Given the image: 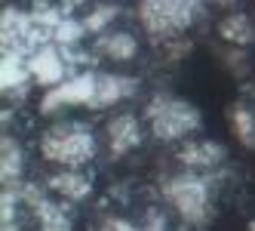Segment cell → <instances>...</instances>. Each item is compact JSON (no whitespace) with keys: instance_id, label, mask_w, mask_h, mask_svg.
<instances>
[{"instance_id":"obj_5","label":"cell","mask_w":255,"mask_h":231,"mask_svg":"<svg viewBox=\"0 0 255 231\" xmlns=\"http://www.w3.org/2000/svg\"><path fill=\"white\" fill-rule=\"evenodd\" d=\"M93 96H96V77L80 74V77H71L68 83L52 86L40 102V111H56L59 105H93Z\"/></svg>"},{"instance_id":"obj_2","label":"cell","mask_w":255,"mask_h":231,"mask_svg":"<svg viewBox=\"0 0 255 231\" xmlns=\"http://www.w3.org/2000/svg\"><path fill=\"white\" fill-rule=\"evenodd\" d=\"M40 151H43L46 161H56V164H65V167H80L96 154V139L86 127L65 123V127H52L43 136Z\"/></svg>"},{"instance_id":"obj_6","label":"cell","mask_w":255,"mask_h":231,"mask_svg":"<svg viewBox=\"0 0 255 231\" xmlns=\"http://www.w3.org/2000/svg\"><path fill=\"white\" fill-rule=\"evenodd\" d=\"M65 74V65H62V49L56 43H46L37 52H31V77L43 83V86H59Z\"/></svg>"},{"instance_id":"obj_14","label":"cell","mask_w":255,"mask_h":231,"mask_svg":"<svg viewBox=\"0 0 255 231\" xmlns=\"http://www.w3.org/2000/svg\"><path fill=\"white\" fill-rule=\"evenodd\" d=\"M49 188L65 194L68 201H80V198L89 194V179H83L80 173H59V176L49 179Z\"/></svg>"},{"instance_id":"obj_11","label":"cell","mask_w":255,"mask_h":231,"mask_svg":"<svg viewBox=\"0 0 255 231\" xmlns=\"http://www.w3.org/2000/svg\"><path fill=\"white\" fill-rule=\"evenodd\" d=\"M31 77V56L15 49H3V65H0V83L3 90H12V86H22Z\"/></svg>"},{"instance_id":"obj_20","label":"cell","mask_w":255,"mask_h":231,"mask_svg":"<svg viewBox=\"0 0 255 231\" xmlns=\"http://www.w3.org/2000/svg\"><path fill=\"white\" fill-rule=\"evenodd\" d=\"M80 3H86V0H62V9H65V12H74Z\"/></svg>"},{"instance_id":"obj_4","label":"cell","mask_w":255,"mask_h":231,"mask_svg":"<svg viewBox=\"0 0 255 231\" xmlns=\"http://www.w3.org/2000/svg\"><path fill=\"white\" fill-rule=\"evenodd\" d=\"M163 194L169 198V204L185 216L188 222H200L209 210V188L203 179L197 176H178V179H169Z\"/></svg>"},{"instance_id":"obj_21","label":"cell","mask_w":255,"mask_h":231,"mask_svg":"<svg viewBox=\"0 0 255 231\" xmlns=\"http://www.w3.org/2000/svg\"><path fill=\"white\" fill-rule=\"evenodd\" d=\"M249 231H255V219H252V222H249Z\"/></svg>"},{"instance_id":"obj_9","label":"cell","mask_w":255,"mask_h":231,"mask_svg":"<svg viewBox=\"0 0 255 231\" xmlns=\"http://www.w3.org/2000/svg\"><path fill=\"white\" fill-rule=\"evenodd\" d=\"M135 90V80L129 77H117V74H102L96 77V96H93V108H105V105H114L123 96H129Z\"/></svg>"},{"instance_id":"obj_10","label":"cell","mask_w":255,"mask_h":231,"mask_svg":"<svg viewBox=\"0 0 255 231\" xmlns=\"http://www.w3.org/2000/svg\"><path fill=\"white\" fill-rule=\"evenodd\" d=\"M225 148L218 142H194V145H185L178 154V161L185 167H197V170H209L215 164H222Z\"/></svg>"},{"instance_id":"obj_8","label":"cell","mask_w":255,"mask_h":231,"mask_svg":"<svg viewBox=\"0 0 255 231\" xmlns=\"http://www.w3.org/2000/svg\"><path fill=\"white\" fill-rule=\"evenodd\" d=\"M22 194L31 201V207H34V213H37L43 231H71V219H68V213H65L62 207L43 201L40 194H37V188H25Z\"/></svg>"},{"instance_id":"obj_13","label":"cell","mask_w":255,"mask_h":231,"mask_svg":"<svg viewBox=\"0 0 255 231\" xmlns=\"http://www.w3.org/2000/svg\"><path fill=\"white\" fill-rule=\"evenodd\" d=\"M99 49L105 52L108 59L114 62H129L135 56V37L126 31H117V34H105V37L99 40Z\"/></svg>"},{"instance_id":"obj_7","label":"cell","mask_w":255,"mask_h":231,"mask_svg":"<svg viewBox=\"0 0 255 231\" xmlns=\"http://www.w3.org/2000/svg\"><path fill=\"white\" fill-rule=\"evenodd\" d=\"M108 142H111L114 154H126L132 151L141 142V127L132 114H117L111 123H108Z\"/></svg>"},{"instance_id":"obj_3","label":"cell","mask_w":255,"mask_h":231,"mask_svg":"<svg viewBox=\"0 0 255 231\" xmlns=\"http://www.w3.org/2000/svg\"><path fill=\"white\" fill-rule=\"evenodd\" d=\"M148 123L157 139H178L200 127V114L191 102H181L172 96H157L148 105Z\"/></svg>"},{"instance_id":"obj_12","label":"cell","mask_w":255,"mask_h":231,"mask_svg":"<svg viewBox=\"0 0 255 231\" xmlns=\"http://www.w3.org/2000/svg\"><path fill=\"white\" fill-rule=\"evenodd\" d=\"M22 179V148L15 139H3L0 145V182L6 188H15Z\"/></svg>"},{"instance_id":"obj_18","label":"cell","mask_w":255,"mask_h":231,"mask_svg":"<svg viewBox=\"0 0 255 231\" xmlns=\"http://www.w3.org/2000/svg\"><path fill=\"white\" fill-rule=\"evenodd\" d=\"M114 15H117V6H99L93 15H89V19L83 22L86 25V31H102L108 22H111L114 19Z\"/></svg>"},{"instance_id":"obj_15","label":"cell","mask_w":255,"mask_h":231,"mask_svg":"<svg viewBox=\"0 0 255 231\" xmlns=\"http://www.w3.org/2000/svg\"><path fill=\"white\" fill-rule=\"evenodd\" d=\"M218 34L228 40V43H237V46H246L255 34H252V25H249V19L243 12H234V15H228V19L222 22V28H218Z\"/></svg>"},{"instance_id":"obj_17","label":"cell","mask_w":255,"mask_h":231,"mask_svg":"<svg viewBox=\"0 0 255 231\" xmlns=\"http://www.w3.org/2000/svg\"><path fill=\"white\" fill-rule=\"evenodd\" d=\"M83 31H86V25H80V22H74V19H62V25L56 28V43L71 46V43H77V40L83 37Z\"/></svg>"},{"instance_id":"obj_16","label":"cell","mask_w":255,"mask_h":231,"mask_svg":"<svg viewBox=\"0 0 255 231\" xmlns=\"http://www.w3.org/2000/svg\"><path fill=\"white\" fill-rule=\"evenodd\" d=\"M231 123H234V130H237V136H240L243 145H255V120H252V114L243 108V105H237V108L231 111Z\"/></svg>"},{"instance_id":"obj_19","label":"cell","mask_w":255,"mask_h":231,"mask_svg":"<svg viewBox=\"0 0 255 231\" xmlns=\"http://www.w3.org/2000/svg\"><path fill=\"white\" fill-rule=\"evenodd\" d=\"M105 231H138V228L129 225V222H123V219H108L105 222Z\"/></svg>"},{"instance_id":"obj_1","label":"cell","mask_w":255,"mask_h":231,"mask_svg":"<svg viewBox=\"0 0 255 231\" xmlns=\"http://www.w3.org/2000/svg\"><path fill=\"white\" fill-rule=\"evenodd\" d=\"M197 9L200 0H138L141 25L151 37H172V34L191 28Z\"/></svg>"}]
</instances>
